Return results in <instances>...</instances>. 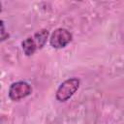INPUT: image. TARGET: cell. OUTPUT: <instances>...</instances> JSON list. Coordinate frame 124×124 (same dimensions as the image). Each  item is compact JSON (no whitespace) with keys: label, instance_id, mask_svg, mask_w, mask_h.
I'll return each instance as SVG.
<instances>
[{"label":"cell","instance_id":"6da1fadb","mask_svg":"<svg viewBox=\"0 0 124 124\" xmlns=\"http://www.w3.org/2000/svg\"><path fill=\"white\" fill-rule=\"evenodd\" d=\"M48 37V31L46 29H42L35 33L33 36L26 38L21 42L22 50L25 55H33L38 49L42 48Z\"/></svg>","mask_w":124,"mask_h":124},{"label":"cell","instance_id":"7a4b0ae2","mask_svg":"<svg viewBox=\"0 0 124 124\" xmlns=\"http://www.w3.org/2000/svg\"><path fill=\"white\" fill-rule=\"evenodd\" d=\"M80 80L78 78H71L64 80L56 90L55 97L59 102L68 101L78 89Z\"/></svg>","mask_w":124,"mask_h":124},{"label":"cell","instance_id":"3957f363","mask_svg":"<svg viewBox=\"0 0 124 124\" xmlns=\"http://www.w3.org/2000/svg\"><path fill=\"white\" fill-rule=\"evenodd\" d=\"M8 93L12 101H20L32 93V87L26 81H16L11 84Z\"/></svg>","mask_w":124,"mask_h":124},{"label":"cell","instance_id":"277c9868","mask_svg":"<svg viewBox=\"0 0 124 124\" xmlns=\"http://www.w3.org/2000/svg\"><path fill=\"white\" fill-rule=\"evenodd\" d=\"M72 39H73L72 33L66 28L61 27V28L55 29L52 32L49 38V44L54 48H63L68 44H70Z\"/></svg>","mask_w":124,"mask_h":124},{"label":"cell","instance_id":"5b68a950","mask_svg":"<svg viewBox=\"0 0 124 124\" xmlns=\"http://www.w3.org/2000/svg\"><path fill=\"white\" fill-rule=\"evenodd\" d=\"M9 37V34L5 32V26H4V22L3 20H1V40L4 41L6 40V38Z\"/></svg>","mask_w":124,"mask_h":124}]
</instances>
